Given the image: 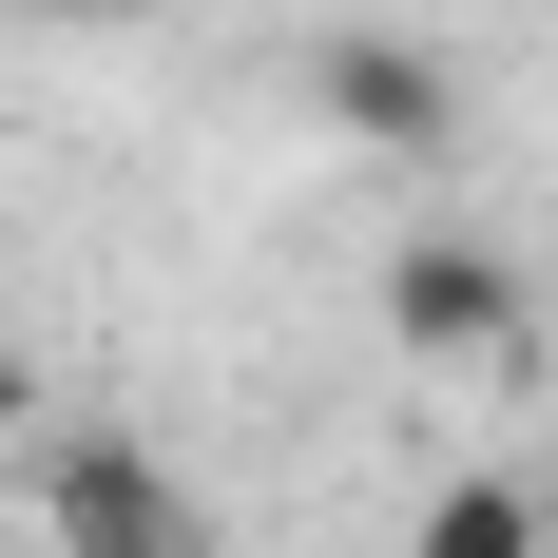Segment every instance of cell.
Returning <instances> with one entry per match:
<instances>
[{
	"label": "cell",
	"mask_w": 558,
	"mask_h": 558,
	"mask_svg": "<svg viewBox=\"0 0 558 558\" xmlns=\"http://www.w3.org/2000/svg\"><path fill=\"white\" fill-rule=\"evenodd\" d=\"M39 539L58 558H193L213 501H193L135 424H58V444H39Z\"/></svg>",
	"instance_id": "cell-1"
},
{
	"label": "cell",
	"mask_w": 558,
	"mask_h": 558,
	"mask_svg": "<svg viewBox=\"0 0 558 558\" xmlns=\"http://www.w3.org/2000/svg\"><path fill=\"white\" fill-rule=\"evenodd\" d=\"M308 116H328L347 155H386V173H424L462 135V77H444V39H386V20H347L328 58H308Z\"/></svg>",
	"instance_id": "cell-2"
},
{
	"label": "cell",
	"mask_w": 558,
	"mask_h": 558,
	"mask_svg": "<svg viewBox=\"0 0 558 558\" xmlns=\"http://www.w3.org/2000/svg\"><path fill=\"white\" fill-rule=\"evenodd\" d=\"M520 328H539V289H520L501 251H462V231H404L386 251V347L404 366H501Z\"/></svg>",
	"instance_id": "cell-3"
},
{
	"label": "cell",
	"mask_w": 558,
	"mask_h": 558,
	"mask_svg": "<svg viewBox=\"0 0 558 558\" xmlns=\"http://www.w3.org/2000/svg\"><path fill=\"white\" fill-rule=\"evenodd\" d=\"M404 558H558V501H539V482H501V462H482V482H444V501L404 520Z\"/></svg>",
	"instance_id": "cell-4"
},
{
	"label": "cell",
	"mask_w": 558,
	"mask_h": 558,
	"mask_svg": "<svg viewBox=\"0 0 558 558\" xmlns=\"http://www.w3.org/2000/svg\"><path fill=\"white\" fill-rule=\"evenodd\" d=\"M39 20H155V0H39Z\"/></svg>",
	"instance_id": "cell-5"
}]
</instances>
